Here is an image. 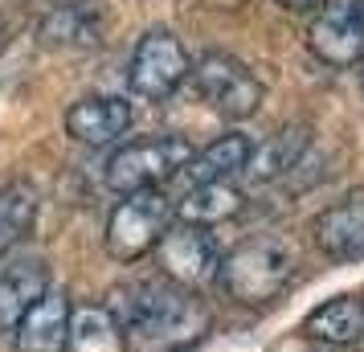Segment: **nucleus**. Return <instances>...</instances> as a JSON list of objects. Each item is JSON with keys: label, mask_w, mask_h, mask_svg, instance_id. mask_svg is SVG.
Returning <instances> with one entry per match:
<instances>
[{"label": "nucleus", "mask_w": 364, "mask_h": 352, "mask_svg": "<svg viewBox=\"0 0 364 352\" xmlns=\"http://www.w3.org/2000/svg\"><path fill=\"white\" fill-rule=\"evenodd\" d=\"M115 316L127 352H188L213 332L209 303L172 279H144L111 291Z\"/></svg>", "instance_id": "f257e3e1"}, {"label": "nucleus", "mask_w": 364, "mask_h": 352, "mask_svg": "<svg viewBox=\"0 0 364 352\" xmlns=\"http://www.w3.org/2000/svg\"><path fill=\"white\" fill-rule=\"evenodd\" d=\"M217 279H221L230 299L246 303V307H258V303L279 299L282 291L291 287V279H295V254L279 238H250V242L233 246L221 258Z\"/></svg>", "instance_id": "f03ea898"}, {"label": "nucleus", "mask_w": 364, "mask_h": 352, "mask_svg": "<svg viewBox=\"0 0 364 352\" xmlns=\"http://www.w3.org/2000/svg\"><path fill=\"white\" fill-rule=\"evenodd\" d=\"M193 160V144L181 135H148V139H135L107 160V185L115 188L119 197H132V193H151L164 181L181 176V168Z\"/></svg>", "instance_id": "7ed1b4c3"}, {"label": "nucleus", "mask_w": 364, "mask_h": 352, "mask_svg": "<svg viewBox=\"0 0 364 352\" xmlns=\"http://www.w3.org/2000/svg\"><path fill=\"white\" fill-rule=\"evenodd\" d=\"M172 201L160 188L151 193H132L115 205V213L107 221V254L115 262H135L148 250L160 246V238L172 230Z\"/></svg>", "instance_id": "20e7f679"}, {"label": "nucleus", "mask_w": 364, "mask_h": 352, "mask_svg": "<svg viewBox=\"0 0 364 352\" xmlns=\"http://www.w3.org/2000/svg\"><path fill=\"white\" fill-rule=\"evenodd\" d=\"M188 70H193V62H188V50L181 46V37L168 33V29H148L132 50L127 86L139 99L160 102L188 78Z\"/></svg>", "instance_id": "39448f33"}, {"label": "nucleus", "mask_w": 364, "mask_h": 352, "mask_svg": "<svg viewBox=\"0 0 364 352\" xmlns=\"http://www.w3.org/2000/svg\"><path fill=\"white\" fill-rule=\"evenodd\" d=\"M193 78H197L200 99L225 119H250L262 107L266 86L246 62H237L230 53H205L193 66Z\"/></svg>", "instance_id": "423d86ee"}, {"label": "nucleus", "mask_w": 364, "mask_h": 352, "mask_svg": "<svg viewBox=\"0 0 364 352\" xmlns=\"http://www.w3.org/2000/svg\"><path fill=\"white\" fill-rule=\"evenodd\" d=\"M307 46L336 70L364 62V9L356 0H328L307 25Z\"/></svg>", "instance_id": "0eeeda50"}, {"label": "nucleus", "mask_w": 364, "mask_h": 352, "mask_svg": "<svg viewBox=\"0 0 364 352\" xmlns=\"http://www.w3.org/2000/svg\"><path fill=\"white\" fill-rule=\"evenodd\" d=\"M156 258H160V270H164V279L181 287H205L217 279V270H221V250H217L213 234L205 230V225H172L164 238H160V246H156Z\"/></svg>", "instance_id": "6e6552de"}, {"label": "nucleus", "mask_w": 364, "mask_h": 352, "mask_svg": "<svg viewBox=\"0 0 364 352\" xmlns=\"http://www.w3.org/2000/svg\"><path fill=\"white\" fill-rule=\"evenodd\" d=\"M74 303L66 291H46V299L29 307L17 324V352H70Z\"/></svg>", "instance_id": "1a4fd4ad"}, {"label": "nucleus", "mask_w": 364, "mask_h": 352, "mask_svg": "<svg viewBox=\"0 0 364 352\" xmlns=\"http://www.w3.org/2000/svg\"><path fill=\"white\" fill-rule=\"evenodd\" d=\"M132 102L119 99V95H90V99H78L66 111V132L78 139V144H115L119 135L132 127Z\"/></svg>", "instance_id": "9d476101"}, {"label": "nucleus", "mask_w": 364, "mask_h": 352, "mask_svg": "<svg viewBox=\"0 0 364 352\" xmlns=\"http://www.w3.org/2000/svg\"><path fill=\"white\" fill-rule=\"evenodd\" d=\"M315 242L336 262H360L364 258V193H352L340 205L315 218Z\"/></svg>", "instance_id": "9b49d317"}, {"label": "nucleus", "mask_w": 364, "mask_h": 352, "mask_svg": "<svg viewBox=\"0 0 364 352\" xmlns=\"http://www.w3.org/2000/svg\"><path fill=\"white\" fill-rule=\"evenodd\" d=\"M250 156H254V144H250L242 132H225L217 135L209 148L193 151V160L181 168V181L188 188H200V185H225L230 176L246 172L250 168Z\"/></svg>", "instance_id": "f8f14e48"}, {"label": "nucleus", "mask_w": 364, "mask_h": 352, "mask_svg": "<svg viewBox=\"0 0 364 352\" xmlns=\"http://www.w3.org/2000/svg\"><path fill=\"white\" fill-rule=\"evenodd\" d=\"M41 37L53 50H95L102 41V17L90 0H58L41 21Z\"/></svg>", "instance_id": "ddd939ff"}, {"label": "nucleus", "mask_w": 364, "mask_h": 352, "mask_svg": "<svg viewBox=\"0 0 364 352\" xmlns=\"http://www.w3.org/2000/svg\"><path fill=\"white\" fill-rule=\"evenodd\" d=\"M50 291V270L41 262H13L0 274V336L17 332V324L29 316L33 303L46 299Z\"/></svg>", "instance_id": "4468645a"}, {"label": "nucleus", "mask_w": 364, "mask_h": 352, "mask_svg": "<svg viewBox=\"0 0 364 352\" xmlns=\"http://www.w3.org/2000/svg\"><path fill=\"white\" fill-rule=\"evenodd\" d=\"M307 336L311 340H323V344H360L364 340V299L356 295H336V299L319 303L307 311Z\"/></svg>", "instance_id": "2eb2a0df"}, {"label": "nucleus", "mask_w": 364, "mask_h": 352, "mask_svg": "<svg viewBox=\"0 0 364 352\" xmlns=\"http://www.w3.org/2000/svg\"><path fill=\"white\" fill-rule=\"evenodd\" d=\"M307 144H311V135H307V127H282V132H274L266 144H258L254 148V156H250V176L254 181H279V176H287V172H295L299 164H303V151H307Z\"/></svg>", "instance_id": "dca6fc26"}, {"label": "nucleus", "mask_w": 364, "mask_h": 352, "mask_svg": "<svg viewBox=\"0 0 364 352\" xmlns=\"http://www.w3.org/2000/svg\"><path fill=\"white\" fill-rule=\"evenodd\" d=\"M70 352H127L123 332H119L111 307H74V324H70Z\"/></svg>", "instance_id": "f3484780"}, {"label": "nucleus", "mask_w": 364, "mask_h": 352, "mask_svg": "<svg viewBox=\"0 0 364 352\" xmlns=\"http://www.w3.org/2000/svg\"><path fill=\"white\" fill-rule=\"evenodd\" d=\"M242 209V193L225 181V185H200V188H188L184 201L176 205V218L184 225H217V221L233 218Z\"/></svg>", "instance_id": "a211bd4d"}, {"label": "nucleus", "mask_w": 364, "mask_h": 352, "mask_svg": "<svg viewBox=\"0 0 364 352\" xmlns=\"http://www.w3.org/2000/svg\"><path fill=\"white\" fill-rule=\"evenodd\" d=\"M37 221V193L25 181H0V250L33 230Z\"/></svg>", "instance_id": "6ab92c4d"}, {"label": "nucleus", "mask_w": 364, "mask_h": 352, "mask_svg": "<svg viewBox=\"0 0 364 352\" xmlns=\"http://www.w3.org/2000/svg\"><path fill=\"white\" fill-rule=\"evenodd\" d=\"M282 9H291V13H303V9H315V4H323V0H274Z\"/></svg>", "instance_id": "aec40b11"}, {"label": "nucleus", "mask_w": 364, "mask_h": 352, "mask_svg": "<svg viewBox=\"0 0 364 352\" xmlns=\"http://www.w3.org/2000/svg\"><path fill=\"white\" fill-rule=\"evenodd\" d=\"M41 4H58V0H41Z\"/></svg>", "instance_id": "412c9836"}, {"label": "nucleus", "mask_w": 364, "mask_h": 352, "mask_svg": "<svg viewBox=\"0 0 364 352\" xmlns=\"http://www.w3.org/2000/svg\"><path fill=\"white\" fill-rule=\"evenodd\" d=\"M356 4H360V9H364V0H356Z\"/></svg>", "instance_id": "4be33fe9"}]
</instances>
